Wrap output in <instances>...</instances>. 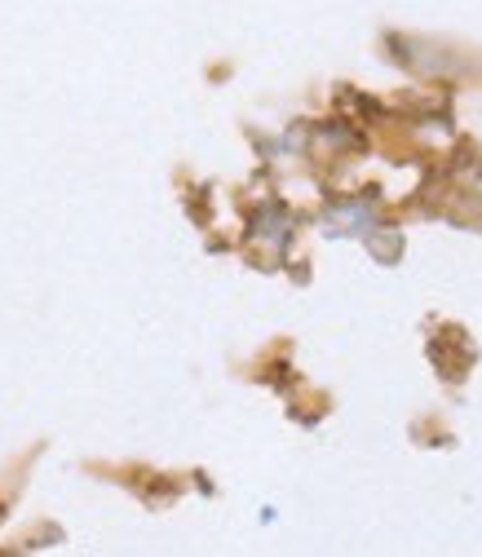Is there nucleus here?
I'll return each mask as SVG.
<instances>
[]
</instances>
